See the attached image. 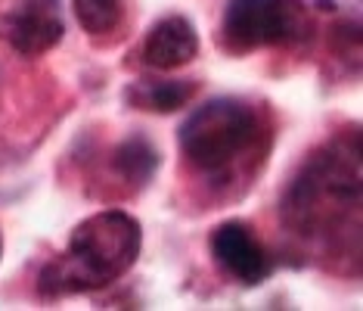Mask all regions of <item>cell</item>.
<instances>
[{
	"mask_svg": "<svg viewBox=\"0 0 363 311\" xmlns=\"http://www.w3.org/2000/svg\"><path fill=\"white\" fill-rule=\"evenodd\" d=\"M255 134H258V119L252 106L236 97H220L199 106L180 125V146L196 168L220 171L245 153Z\"/></svg>",
	"mask_w": 363,
	"mask_h": 311,
	"instance_id": "cell-2",
	"label": "cell"
},
{
	"mask_svg": "<svg viewBox=\"0 0 363 311\" xmlns=\"http://www.w3.org/2000/svg\"><path fill=\"white\" fill-rule=\"evenodd\" d=\"M199 53V35L186 16H164L143 40V60L152 69H180Z\"/></svg>",
	"mask_w": 363,
	"mask_h": 311,
	"instance_id": "cell-5",
	"label": "cell"
},
{
	"mask_svg": "<svg viewBox=\"0 0 363 311\" xmlns=\"http://www.w3.org/2000/svg\"><path fill=\"white\" fill-rule=\"evenodd\" d=\"M0 252H4V240H0Z\"/></svg>",
	"mask_w": 363,
	"mask_h": 311,
	"instance_id": "cell-10",
	"label": "cell"
},
{
	"mask_svg": "<svg viewBox=\"0 0 363 311\" xmlns=\"http://www.w3.org/2000/svg\"><path fill=\"white\" fill-rule=\"evenodd\" d=\"M140 231L137 218L128 212H96L84 218L72 231L69 249L62 258L44 268L40 274V293L44 296H69V293H87L118 280L140 256Z\"/></svg>",
	"mask_w": 363,
	"mask_h": 311,
	"instance_id": "cell-1",
	"label": "cell"
},
{
	"mask_svg": "<svg viewBox=\"0 0 363 311\" xmlns=\"http://www.w3.org/2000/svg\"><path fill=\"white\" fill-rule=\"evenodd\" d=\"M199 84L193 78H159V81H137L128 87V103L150 112H177L193 100Z\"/></svg>",
	"mask_w": 363,
	"mask_h": 311,
	"instance_id": "cell-7",
	"label": "cell"
},
{
	"mask_svg": "<svg viewBox=\"0 0 363 311\" xmlns=\"http://www.w3.org/2000/svg\"><path fill=\"white\" fill-rule=\"evenodd\" d=\"M115 171L137 187L150 184L155 178V171H159V150L146 137H128L115 150Z\"/></svg>",
	"mask_w": 363,
	"mask_h": 311,
	"instance_id": "cell-8",
	"label": "cell"
},
{
	"mask_svg": "<svg viewBox=\"0 0 363 311\" xmlns=\"http://www.w3.org/2000/svg\"><path fill=\"white\" fill-rule=\"evenodd\" d=\"M72 6L87 35H106L121 22V0H72Z\"/></svg>",
	"mask_w": 363,
	"mask_h": 311,
	"instance_id": "cell-9",
	"label": "cell"
},
{
	"mask_svg": "<svg viewBox=\"0 0 363 311\" xmlns=\"http://www.w3.org/2000/svg\"><path fill=\"white\" fill-rule=\"evenodd\" d=\"M65 22L60 0H19L4 19V35L22 56H40L62 40Z\"/></svg>",
	"mask_w": 363,
	"mask_h": 311,
	"instance_id": "cell-3",
	"label": "cell"
},
{
	"mask_svg": "<svg viewBox=\"0 0 363 311\" xmlns=\"http://www.w3.org/2000/svg\"><path fill=\"white\" fill-rule=\"evenodd\" d=\"M211 256L242 286H258L270 274V258L242 221H224L211 231Z\"/></svg>",
	"mask_w": 363,
	"mask_h": 311,
	"instance_id": "cell-4",
	"label": "cell"
},
{
	"mask_svg": "<svg viewBox=\"0 0 363 311\" xmlns=\"http://www.w3.org/2000/svg\"><path fill=\"white\" fill-rule=\"evenodd\" d=\"M270 38V0H230L224 13V40L233 50H255Z\"/></svg>",
	"mask_w": 363,
	"mask_h": 311,
	"instance_id": "cell-6",
	"label": "cell"
}]
</instances>
